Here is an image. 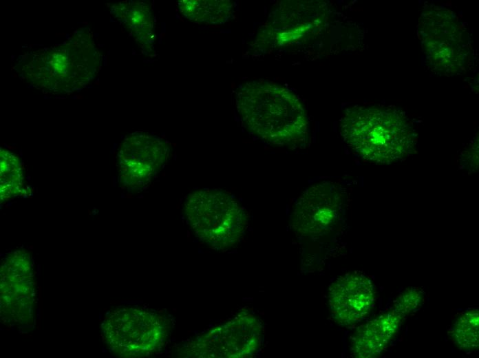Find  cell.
Instances as JSON below:
<instances>
[{"label": "cell", "instance_id": "cell-7", "mask_svg": "<svg viewBox=\"0 0 479 358\" xmlns=\"http://www.w3.org/2000/svg\"><path fill=\"white\" fill-rule=\"evenodd\" d=\"M170 151L167 141L157 135L145 131L127 135L116 156L121 184L129 190L146 187L167 162Z\"/></svg>", "mask_w": 479, "mask_h": 358}, {"label": "cell", "instance_id": "cell-11", "mask_svg": "<svg viewBox=\"0 0 479 358\" xmlns=\"http://www.w3.org/2000/svg\"><path fill=\"white\" fill-rule=\"evenodd\" d=\"M427 16L421 25L425 53L437 69H458L462 59V52L460 32L453 19L440 10Z\"/></svg>", "mask_w": 479, "mask_h": 358}, {"label": "cell", "instance_id": "cell-4", "mask_svg": "<svg viewBox=\"0 0 479 358\" xmlns=\"http://www.w3.org/2000/svg\"><path fill=\"white\" fill-rule=\"evenodd\" d=\"M184 212L199 240L219 251L237 244L248 224L244 209L228 193L220 189L191 193L186 198Z\"/></svg>", "mask_w": 479, "mask_h": 358}, {"label": "cell", "instance_id": "cell-9", "mask_svg": "<svg viewBox=\"0 0 479 358\" xmlns=\"http://www.w3.org/2000/svg\"><path fill=\"white\" fill-rule=\"evenodd\" d=\"M330 182L308 187L298 198L291 215L293 229L299 235L314 238L327 231L337 216L341 194Z\"/></svg>", "mask_w": 479, "mask_h": 358}, {"label": "cell", "instance_id": "cell-10", "mask_svg": "<svg viewBox=\"0 0 479 358\" xmlns=\"http://www.w3.org/2000/svg\"><path fill=\"white\" fill-rule=\"evenodd\" d=\"M376 291L372 282L359 273H348L330 286L328 304L339 325L350 326L363 319L373 308Z\"/></svg>", "mask_w": 479, "mask_h": 358}, {"label": "cell", "instance_id": "cell-8", "mask_svg": "<svg viewBox=\"0 0 479 358\" xmlns=\"http://www.w3.org/2000/svg\"><path fill=\"white\" fill-rule=\"evenodd\" d=\"M29 253L16 251L3 260L1 270V302L3 315L9 322L25 325L33 317L35 282Z\"/></svg>", "mask_w": 479, "mask_h": 358}, {"label": "cell", "instance_id": "cell-3", "mask_svg": "<svg viewBox=\"0 0 479 358\" xmlns=\"http://www.w3.org/2000/svg\"><path fill=\"white\" fill-rule=\"evenodd\" d=\"M341 134L350 149L367 161L390 164L412 155L416 135L398 109L379 105L347 109L340 120Z\"/></svg>", "mask_w": 479, "mask_h": 358}, {"label": "cell", "instance_id": "cell-13", "mask_svg": "<svg viewBox=\"0 0 479 358\" xmlns=\"http://www.w3.org/2000/svg\"><path fill=\"white\" fill-rule=\"evenodd\" d=\"M111 14L145 52L151 51L156 36L155 23L152 10L147 3L119 2L112 5Z\"/></svg>", "mask_w": 479, "mask_h": 358}, {"label": "cell", "instance_id": "cell-6", "mask_svg": "<svg viewBox=\"0 0 479 358\" xmlns=\"http://www.w3.org/2000/svg\"><path fill=\"white\" fill-rule=\"evenodd\" d=\"M262 326L249 313H240L188 344L187 357L200 358H239L253 355L259 348Z\"/></svg>", "mask_w": 479, "mask_h": 358}, {"label": "cell", "instance_id": "cell-2", "mask_svg": "<svg viewBox=\"0 0 479 358\" xmlns=\"http://www.w3.org/2000/svg\"><path fill=\"white\" fill-rule=\"evenodd\" d=\"M237 108L246 128L260 139L290 149L306 145L308 121L297 96L276 83L255 81L238 91Z\"/></svg>", "mask_w": 479, "mask_h": 358}, {"label": "cell", "instance_id": "cell-1", "mask_svg": "<svg viewBox=\"0 0 479 358\" xmlns=\"http://www.w3.org/2000/svg\"><path fill=\"white\" fill-rule=\"evenodd\" d=\"M101 61L90 30L81 28L60 43L20 55L13 69L31 87L62 94L87 87L98 75Z\"/></svg>", "mask_w": 479, "mask_h": 358}, {"label": "cell", "instance_id": "cell-5", "mask_svg": "<svg viewBox=\"0 0 479 358\" xmlns=\"http://www.w3.org/2000/svg\"><path fill=\"white\" fill-rule=\"evenodd\" d=\"M171 322L164 314L138 306H126L111 311L102 326L104 343L120 357H142L161 349Z\"/></svg>", "mask_w": 479, "mask_h": 358}, {"label": "cell", "instance_id": "cell-15", "mask_svg": "<svg viewBox=\"0 0 479 358\" xmlns=\"http://www.w3.org/2000/svg\"><path fill=\"white\" fill-rule=\"evenodd\" d=\"M0 165L1 200H8L21 195L24 191V178L19 158L11 151L1 148Z\"/></svg>", "mask_w": 479, "mask_h": 358}, {"label": "cell", "instance_id": "cell-12", "mask_svg": "<svg viewBox=\"0 0 479 358\" xmlns=\"http://www.w3.org/2000/svg\"><path fill=\"white\" fill-rule=\"evenodd\" d=\"M403 319L392 310L360 326L352 338V354L359 358L381 355L397 332Z\"/></svg>", "mask_w": 479, "mask_h": 358}, {"label": "cell", "instance_id": "cell-17", "mask_svg": "<svg viewBox=\"0 0 479 358\" xmlns=\"http://www.w3.org/2000/svg\"><path fill=\"white\" fill-rule=\"evenodd\" d=\"M423 299L420 291L408 289L396 299L393 310L403 318L419 306Z\"/></svg>", "mask_w": 479, "mask_h": 358}, {"label": "cell", "instance_id": "cell-14", "mask_svg": "<svg viewBox=\"0 0 479 358\" xmlns=\"http://www.w3.org/2000/svg\"><path fill=\"white\" fill-rule=\"evenodd\" d=\"M178 7L185 18L201 25L223 23L232 12V5L228 1L181 0Z\"/></svg>", "mask_w": 479, "mask_h": 358}, {"label": "cell", "instance_id": "cell-16", "mask_svg": "<svg viewBox=\"0 0 479 358\" xmlns=\"http://www.w3.org/2000/svg\"><path fill=\"white\" fill-rule=\"evenodd\" d=\"M451 336L454 344L462 350L471 351L478 346V312L471 309L464 313L454 324Z\"/></svg>", "mask_w": 479, "mask_h": 358}]
</instances>
